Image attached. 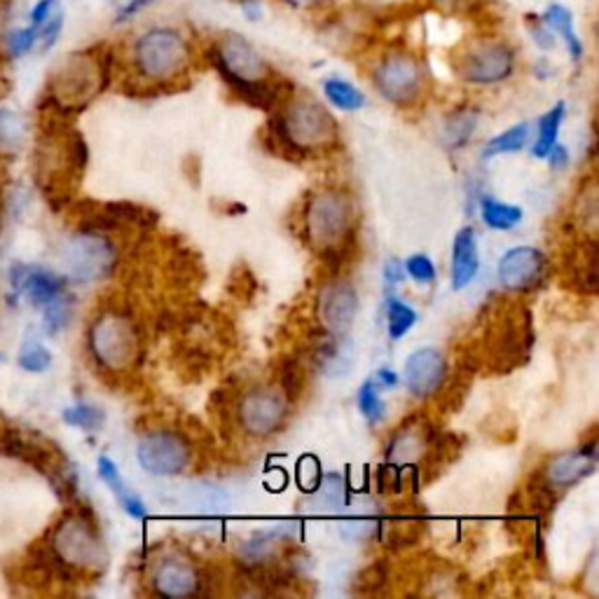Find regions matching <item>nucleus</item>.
Wrapping results in <instances>:
<instances>
[{"mask_svg":"<svg viewBox=\"0 0 599 599\" xmlns=\"http://www.w3.org/2000/svg\"><path fill=\"white\" fill-rule=\"evenodd\" d=\"M87 143L69 116L42 106L36 141V181L54 209L69 207L87 169Z\"/></svg>","mask_w":599,"mask_h":599,"instance_id":"1","label":"nucleus"},{"mask_svg":"<svg viewBox=\"0 0 599 599\" xmlns=\"http://www.w3.org/2000/svg\"><path fill=\"white\" fill-rule=\"evenodd\" d=\"M480 326L482 336L471 345L463 361L473 372L487 368L495 375H508L529 361L535 328L527 305L495 298L490 307H485Z\"/></svg>","mask_w":599,"mask_h":599,"instance_id":"2","label":"nucleus"},{"mask_svg":"<svg viewBox=\"0 0 599 599\" xmlns=\"http://www.w3.org/2000/svg\"><path fill=\"white\" fill-rule=\"evenodd\" d=\"M302 234L332 272L340 270L357 243V204L351 194L340 188L317 190L302 209Z\"/></svg>","mask_w":599,"mask_h":599,"instance_id":"3","label":"nucleus"},{"mask_svg":"<svg viewBox=\"0 0 599 599\" xmlns=\"http://www.w3.org/2000/svg\"><path fill=\"white\" fill-rule=\"evenodd\" d=\"M270 148L279 150L286 160H302L305 154L330 150L338 146L340 127L328 110L312 97H288L277 116H272Z\"/></svg>","mask_w":599,"mask_h":599,"instance_id":"4","label":"nucleus"},{"mask_svg":"<svg viewBox=\"0 0 599 599\" xmlns=\"http://www.w3.org/2000/svg\"><path fill=\"white\" fill-rule=\"evenodd\" d=\"M113 76V54L97 46L66 57L52 71L46 87V106L61 116H78L90 106Z\"/></svg>","mask_w":599,"mask_h":599,"instance_id":"5","label":"nucleus"},{"mask_svg":"<svg viewBox=\"0 0 599 599\" xmlns=\"http://www.w3.org/2000/svg\"><path fill=\"white\" fill-rule=\"evenodd\" d=\"M48 548L71 581L97 579L108 567V550L99 525L92 510L84 506H71L57 520L48 535Z\"/></svg>","mask_w":599,"mask_h":599,"instance_id":"6","label":"nucleus"},{"mask_svg":"<svg viewBox=\"0 0 599 599\" xmlns=\"http://www.w3.org/2000/svg\"><path fill=\"white\" fill-rule=\"evenodd\" d=\"M0 455L29 463L46 478L63 503L78 497V473L73 463L52 440L36 431H21L10 425H0Z\"/></svg>","mask_w":599,"mask_h":599,"instance_id":"7","label":"nucleus"},{"mask_svg":"<svg viewBox=\"0 0 599 599\" xmlns=\"http://www.w3.org/2000/svg\"><path fill=\"white\" fill-rule=\"evenodd\" d=\"M90 353L110 375L134 372L143 359V338L137 321L118 309L101 312L87 332Z\"/></svg>","mask_w":599,"mask_h":599,"instance_id":"8","label":"nucleus"},{"mask_svg":"<svg viewBox=\"0 0 599 599\" xmlns=\"http://www.w3.org/2000/svg\"><path fill=\"white\" fill-rule=\"evenodd\" d=\"M131 63L146 84L167 87L188 73L190 46L179 29H150L137 38Z\"/></svg>","mask_w":599,"mask_h":599,"instance_id":"9","label":"nucleus"},{"mask_svg":"<svg viewBox=\"0 0 599 599\" xmlns=\"http://www.w3.org/2000/svg\"><path fill=\"white\" fill-rule=\"evenodd\" d=\"M66 272L76 281H99L113 274L118 249L103 232L80 230L63 243Z\"/></svg>","mask_w":599,"mask_h":599,"instance_id":"10","label":"nucleus"},{"mask_svg":"<svg viewBox=\"0 0 599 599\" xmlns=\"http://www.w3.org/2000/svg\"><path fill=\"white\" fill-rule=\"evenodd\" d=\"M375 87L393 106H415L425 92V69L415 54L391 50L377 63Z\"/></svg>","mask_w":599,"mask_h":599,"instance_id":"11","label":"nucleus"},{"mask_svg":"<svg viewBox=\"0 0 599 599\" xmlns=\"http://www.w3.org/2000/svg\"><path fill=\"white\" fill-rule=\"evenodd\" d=\"M288 408L291 401L279 387H253L243 391L237 403L239 427L251 438H270L281 431Z\"/></svg>","mask_w":599,"mask_h":599,"instance_id":"12","label":"nucleus"},{"mask_svg":"<svg viewBox=\"0 0 599 599\" xmlns=\"http://www.w3.org/2000/svg\"><path fill=\"white\" fill-rule=\"evenodd\" d=\"M69 207H73V218L80 230L127 232L152 230L158 223V213L131 202H80Z\"/></svg>","mask_w":599,"mask_h":599,"instance_id":"13","label":"nucleus"},{"mask_svg":"<svg viewBox=\"0 0 599 599\" xmlns=\"http://www.w3.org/2000/svg\"><path fill=\"white\" fill-rule=\"evenodd\" d=\"M137 457L150 476H181L192 463V446L181 431H148L139 440Z\"/></svg>","mask_w":599,"mask_h":599,"instance_id":"14","label":"nucleus"},{"mask_svg":"<svg viewBox=\"0 0 599 599\" xmlns=\"http://www.w3.org/2000/svg\"><path fill=\"white\" fill-rule=\"evenodd\" d=\"M457 73L471 84H497L516 71V52L506 42L485 40L466 48L457 59Z\"/></svg>","mask_w":599,"mask_h":599,"instance_id":"15","label":"nucleus"},{"mask_svg":"<svg viewBox=\"0 0 599 599\" xmlns=\"http://www.w3.org/2000/svg\"><path fill=\"white\" fill-rule=\"evenodd\" d=\"M550 262L543 251L535 247H516L506 251L499 262V281L513 293L537 291L546 283Z\"/></svg>","mask_w":599,"mask_h":599,"instance_id":"16","label":"nucleus"},{"mask_svg":"<svg viewBox=\"0 0 599 599\" xmlns=\"http://www.w3.org/2000/svg\"><path fill=\"white\" fill-rule=\"evenodd\" d=\"M150 588L152 595L179 599V597H194L204 592L202 571L194 562H190L183 555H169L162 558L150 571Z\"/></svg>","mask_w":599,"mask_h":599,"instance_id":"17","label":"nucleus"},{"mask_svg":"<svg viewBox=\"0 0 599 599\" xmlns=\"http://www.w3.org/2000/svg\"><path fill=\"white\" fill-rule=\"evenodd\" d=\"M597 466V440H588L576 452H565L552 457L543 469L539 471L541 480L550 487L555 492H565L569 487H573L576 482L586 480L588 476H592Z\"/></svg>","mask_w":599,"mask_h":599,"instance_id":"18","label":"nucleus"},{"mask_svg":"<svg viewBox=\"0 0 599 599\" xmlns=\"http://www.w3.org/2000/svg\"><path fill=\"white\" fill-rule=\"evenodd\" d=\"M359 298L353 286L347 281H328L319 293V321L326 332L347 336L353 317H357Z\"/></svg>","mask_w":599,"mask_h":599,"instance_id":"19","label":"nucleus"},{"mask_svg":"<svg viewBox=\"0 0 599 599\" xmlns=\"http://www.w3.org/2000/svg\"><path fill=\"white\" fill-rule=\"evenodd\" d=\"M448 359L440 349H417L412 357L406 361V385L417 398H427L440 391V387L448 380Z\"/></svg>","mask_w":599,"mask_h":599,"instance_id":"20","label":"nucleus"},{"mask_svg":"<svg viewBox=\"0 0 599 599\" xmlns=\"http://www.w3.org/2000/svg\"><path fill=\"white\" fill-rule=\"evenodd\" d=\"M10 283L17 296L29 298L33 307H46L57 296L66 293V279L50 270L33 268V264H14L10 270Z\"/></svg>","mask_w":599,"mask_h":599,"instance_id":"21","label":"nucleus"},{"mask_svg":"<svg viewBox=\"0 0 599 599\" xmlns=\"http://www.w3.org/2000/svg\"><path fill=\"white\" fill-rule=\"evenodd\" d=\"M433 427L431 421L427 419H410L406 427H401L396 431V436L389 442L387 450V461H393L398 466H415V461H419L427 452L429 440L433 436Z\"/></svg>","mask_w":599,"mask_h":599,"instance_id":"22","label":"nucleus"},{"mask_svg":"<svg viewBox=\"0 0 599 599\" xmlns=\"http://www.w3.org/2000/svg\"><path fill=\"white\" fill-rule=\"evenodd\" d=\"M309 361H312L321 372L338 377L349 370L351 349L347 336H332V332H321L309 347Z\"/></svg>","mask_w":599,"mask_h":599,"instance_id":"23","label":"nucleus"},{"mask_svg":"<svg viewBox=\"0 0 599 599\" xmlns=\"http://www.w3.org/2000/svg\"><path fill=\"white\" fill-rule=\"evenodd\" d=\"M480 268L478 256V237L473 228H463L457 232L452 243V288L461 291L469 286Z\"/></svg>","mask_w":599,"mask_h":599,"instance_id":"24","label":"nucleus"},{"mask_svg":"<svg viewBox=\"0 0 599 599\" xmlns=\"http://www.w3.org/2000/svg\"><path fill=\"white\" fill-rule=\"evenodd\" d=\"M427 529V518L421 513H415V510H403L393 518L380 520V527H377V537H380L382 543L389 548H406L415 546L421 535Z\"/></svg>","mask_w":599,"mask_h":599,"instance_id":"25","label":"nucleus"},{"mask_svg":"<svg viewBox=\"0 0 599 599\" xmlns=\"http://www.w3.org/2000/svg\"><path fill=\"white\" fill-rule=\"evenodd\" d=\"M466 448V438L463 436H457V433H433L429 446H427V452H425V478L427 480H436L442 471L448 469L450 463H455L459 459V455L463 452Z\"/></svg>","mask_w":599,"mask_h":599,"instance_id":"26","label":"nucleus"},{"mask_svg":"<svg viewBox=\"0 0 599 599\" xmlns=\"http://www.w3.org/2000/svg\"><path fill=\"white\" fill-rule=\"evenodd\" d=\"M29 127L17 108L0 103V160H14L24 150Z\"/></svg>","mask_w":599,"mask_h":599,"instance_id":"27","label":"nucleus"},{"mask_svg":"<svg viewBox=\"0 0 599 599\" xmlns=\"http://www.w3.org/2000/svg\"><path fill=\"white\" fill-rule=\"evenodd\" d=\"M569 274L581 293L586 296L597 293L599 277H597V241L595 239L581 241L579 247H576V251L569 258Z\"/></svg>","mask_w":599,"mask_h":599,"instance_id":"28","label":"nucleus"},{"mask_svg":"<svg viewBox=\"0 0 599 599\" xmlns=\"http://www.w3.org/2000/svg\"><path fill=\"white\" fill-rule=\"evenodd\" d=\"M97 466H99V476H101V480L108 485V490L118 497V501H120L122 508L127 510V516L137 518V520L146 518V503H143L134 492L129 490L127 482L122 480V476H120V471H118L116 461H113V459H108V457H99Z\"/></svg>","mask_w":599,"mask_h":599,"instance_id":"29","label":"nucleus"},{"mask_svg":"<svg viewBox=\"0 0 599 599\" xmlns=\"http://www.w3.org/2000/svg\"><path fill=\"white\" fill-rule=\"evenodd\" d=\"M307 506H309V510H315V513H336V510L347 506L345 478L338 473H330L323 480H319L315 490L309 492Z\"/></svg>","mask_w":599,"mask_h":599,"instance_id":"30","label":"nucleus"},{"mask_svg":"<svg viewBox=\"0 0 599 599\" xmlns=\"http://www.w3.org/2000/svg\"><path fill=\"white\" fill-rule=\"evenodd\" d=\"M541 19L546 21L550 29L558 31V36L562 38L571 59L581 61L583 59V42H581L579 33H576V29H573L571 10L567 6H550Z\"/></svg>","mask_w":599,"mask_h":599,"instance_id":"31","label":"nucleus"},{"mask_svg":"<svg viewBox=\"0 0 599 599\" xmlns=\"http://www.w3.org/2000/svg\"><path fill=\"white\" fill-rule=\"evenodd\" d=\"M480 213L487 228L492 230H513L522 220V209L513 204H503L495 197H485L480 202Z\"/></svg>","mask_w":599,"mask_h":599,"instance_id":"32","label":"nucleus"},{"mask_svg":"<svg viewBox=\"0 0 599 599\" xmlns=\"http://www.w3.org/2000/svg\"><path fill=\"white\" fill-rule=\"evenodd\" d=\"M291 403L300 401V396L307 391V368L302 359L288 357L279 366V385H277Z\"/></svg>","mask_w":599,"mask_h":599,"instance_id":"33","label":"nucleus"},{"mask_svg":"<svg viewBox=\"0 0 599 599\" xmlns=\"http://www.w3.org/2000/svg\"><path fill=\"white\" fill-rule=\"evenodd\" d=\"M565 101L555 103L548 113L539 120V137H537V143H535V158H548V152L552 150V146L558 143V131H560V124L565 120Z\"/></svg>","mask_w":599,"mask_h":599,"instance_id":"34","label":"nucleus"},{"mask_svg":"<svg viewBox=\"0 0 599 599\" xmlns=\"http://www.w3.org/2000/svg\"><path fill=\"white\" fill-rule=\"evenodd\" d=\"M323 94L332 106L340 108V110H347V113L366 106L363 92L357 90V87H353L347 80H342V78H328L323 82Z\"/></svg>","mask_w":599,"mask_h":599,"instance_id":"35","label":"nucleus"},{"mask_svg":"<svg viewBox=\"0 0 599 599\" xmlns=\"http://www.w3.org/2000/svg\"><path fill=\"white\" fill-rule=\"evenodd\" d=\"M17 363L21 370L38 375V372H46L52 366V353L36 336H27L24 345H21V349H19Z\"/></svg>","mask_w":599,"mask_h":599,"instance_id":"36","label":"nucleus"},{"mask_svg":"<svg viewBox=\"0 0 599 599\" xmlns=\"http://www.w3.org/2000/svg\"><path fill=\"white\" fill-rule=\"evenodd\" d=\"M478 127V113L476 110H457L455 116L448 118L446 122V137H448V143L452 148H461L471 141L473 131Z\"/></svg>","mask_w":599,"mask_h":599,"instance_id":"37","label":"nucleus"},{"mask_svg":"<svg viewBox=\"0 0 599 599\" xmlns=\"http://www.w3.org/2000/svg\"><path fill=\"white\" fill-rule=\"evenodd\" d=\"M527 141H529V124L527 122L516 124L487 143L485 158H497V154L503 152H520L527 146Z\"/></svg>","mask_w":599,"mask_h":599,"instance_id":"38","label":"nucleus"},{"mask_svg":"<svg viewBox=\"0 0 599 599\" xmlns=\"http://www.w3.org/2000/svg\"><path fill=\"white\" fill-rule=\"evenodd\" d=\"M387 583H389V565L385 560H377L359 571L351 590L357 595H380Z\"/></svg>","mask_w":599,"mask_h":599,"instance_id":"39","label":"nucleus"},{"mask_svg":"<svg viewBox=\"0 0 599 599\" xmlns=\"http://www.w3.org/2000/svg\"><path fill=\"white\" fill-rule=\"evenodd\" d=\"M42 315H46V328L50 336H57L66 326L71 323L73 317V298L71 296H57L52 302L42 307Z\"/></svg>","mask_w":599,"mask_h":599,"instance_id":"40","label":"nucleus"},{"mask_svg":"<svg viewBox=\"0 0 599 599\" xmlns=\"http://www.w3.org/2000/svg\"><path fill=\"white\" fill-rule=\"evenodd\" d=\"M63 421L69 427L76 429H84V431H99L106 421V415L101 412V408L90 406V403H78L73 408L63 410Z\"/></svg>","mask_w":599,"mask_h":599,"instance_id":"41","label":"nucleus"},{"mask_svg":"<svg viewBox=\"0 0 599 599\" xmlns=\"http://www.w3.org/2000/svg\"><path fill=\"white\" fill-rule=\"evenodd\" d=\"M359 410L363 412V417L370 421V425H380L385 419L387 406L380 396V385L375 380H368L361 385L359 389Z\"/></svg>","mask_w":599,"mask_h":599,"instance_id":"42","label":"nucleus"},{"mask_svg":"<svg viewBox=\"0 0 599 599\" xmlns=\"http://www.w3.org/2000/svg\"><path fill=\"white\" fill-rule=\"evenodd\" d=\"M415 323H417L415 309L393 298L389 302V336H391V340H401Z\"/></svg>","mask_w":599,"mask_h":599,"instance_id":"43","label":"nucleus"},{"mask_svg":"<svg viewBox=\"0 0 599 599\" xmlns=\"http://www.w3.org/2000/svg\"><path fill=\"white\" fill-rule=\"evenodd\" d=\"M403 471L406 466H398L393 461H387L377 469V492L382 495H398L403 490Z\"/></svg>","mask_w":599,"mask_h":599,"instance_id":"44","label":"nucleus"},{"mask_svg":"<svg viewBox=\"0 0 599 599\" xmlns=\"http://www.w3.org/2000/svg\"><path fill=\"white\" fill-rule=\"evenodd\" d=\"M406 270L419 283H431L436 279V268H433V262H431L429 256H421V253L410 256L406 260Z\"/></svg>","mask_w":599,"mask_h":599,"instance_id":"45","label":"nucleus"},{"mask_svg":"<svg viewBox=\"0 0 599 599\" xmlns=\"http://www.w3.org/2000/svg\"><path fill=\"white\" fill-rule=\"evenodd\" d=\"M377 527H380V520H370V518H359V520H349L342 525L345 537L349 539H372L377 537Z\"/></svg>","mask_w":599,"mask_h":599,"instance_id":"46","label":"nucleus"},{"mask_svg":"<svg viewBox=\"0 0 599 599\" xmlns=\"http://www.w3.org/2000/svg\"><path fill=\"white\" fill-rule=\"evenodd\" d=\"M54 12H59V0H38V3L33 6V10L29 12V24H33V27L46 24V21Z\"/></svg>","mask_w":599,"mask_h":599,"instance_id":"47","label":"nucleus"},{"mask_svg":"<svg viewBox=\"0 0 599 599\" xmlns=\"http://www.w3.org/2000/svg\"><path fill=\"white\" fill-rule=\"evenodd\" d=\"M529 33H531V38L537 40V46H539L541 50H552V46H555V36L550 33V29H548V24H546L543 19L537 21V24H531Z\"/></svg>","mask_w":599,"mask_h":599,"instance_id":"48","label":"nucleus"},{"mask_svg":"<svg viewBox=\"0 0 599 599\" xmlns=\"http://www.w3.org/2000/svg\"><path fill=\"white\" fill-rule=\"evenodd\" d=\"M152 0H129V3L118 12V21H129L131 17H137L139 12H143Z\"/></svg>","mask_w":599,"mask_h":599,"instance_id":"49","label":"nucleus"},{"mask_svg":"<svg viewBox=\"0 0 599 599\" xmlns=\"http://www.w3.org/2000/svg\"><path fill=\"white\" fill-rule=\"evenodd\" d=\"M328 3L330 0H286V6H291L293 10H319Z\"/></svg>","mask_w":599,"mask_h":599,"instance_id":"50","label":"nucleus"},{"mask_svg":"<svg viewBox=\"0 0 599 599\" xmlns=\"http://www.w3.org/2000/svg\"><path fill=\"white\" fill-rule=\"evenodd\" d=\"M375 382L377 385H382V387H387V389H391V387H396L398 385V377H396V372L393 370H380V372H377L375 375Z\"/></svg>","mask_w":599,"mask_h":599,"instance_id":"51","label":"nucleus"},{"mask_svg":"<svg viewBox=\"0 0 599 599\" xmlns=\"http://www.w3.org/2000/svg\"><path fill=\"white\" fill-rule=\"evenodd\" d=\"M387 279H389V283L393 281H401V268H398V262L396 260H391L389 264H387Z\"/></svg>","mask_w":599,"mask_h":599,"instance_id":"52","label":"nucleus"}]
</instances>
